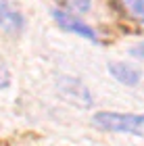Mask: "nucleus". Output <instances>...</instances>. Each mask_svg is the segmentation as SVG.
<instances>
[{
    "mask_svg": "<svg viewBox=\"0 0 144 146\" xmlns=\"http://www.w3.org/2000/svg\"><path fill=\"white\" fill-rule=\"evenodd\" d=\"M92 123L102 131H121V134L144 138V115H138V113L100 111L92 117Z\"/></svg>",
    "mask_w": 144,
    "mask_h": 146,
    "instance_id": "obj_1",
    "label": "nucleus"
},
{
    "mask_svg": "<svg viewBox=\"0 0 144 146\" xmlns=\"http://www.w3.org/2000/svg\"><path fill=\"white\" fill-rule=\"evenodd\" d=\"M0 29L6 34H21L25 29V17L23 13L17 9L9 0H0Z\"/></svg>",
    "mask_w": 144,
    "mask_h": 146,
    "instance_id": "obj_2",
    "label": "nucleus"
},
{
    "mask_svg": "<svg viewBox=\"0 0 144 146\" xmlns=\"http://www.w3.org/2000/svg\"><path fill=\"white\" fill-rule=\"evenodd\" d=\"M52 17L58 27H63L65 31H71V34H77L86 40H94L96 42V31L90 27L86 21H80L73 13H67V11H52Z\"/></svg>",
    "mask_w": 144,
    "mask_h": 146,
    "instance_id": "obj_3",
    "label": "nucleus"
},
{
    "mask_svg": "<svg viewBox=\"0 0 144 146\" xmlns=\"http://www.w3.org/2000/svg\"><path fill=\"white\" fill-rule=\"evenodd\" d=\"M58 90L65 94V98H69L71 102L80 104V107H90V104H92V96H90V92L84 88L80 82H75V79L63 77L61 84H58Z\"/></svg>",
    "mask_w": 144,
    "mask_h": 146,
    "instance_id": "obj_4",
    "label": "nucleus"
},
{
    "mask_svg": "<svg viewBox=\"0 0 144 146\" xmlns=\"http://www.w3.org/2000/svg\"><path fill=\"white\" fill-rule=\"evenodd\" d=\"M109 73L113 75L119 84H125V86H136L140 82V73L132 69L129 65L125 63H119V61H113L109 63Z\"/></svg>",
    "mask_w": 144,
    "mask_h": 146,
    "instance_id": "obj_5",
    "label": "nucleus"
},
{
    "mask_svg": "<svg viewBox=\"0 0 144 146\" xmlns=\"http://www.w3.org/2000/svg\"><path fill=\"white\" fill-rule=\"evenodd\" d=\"M119 4L136 23L144 25V0H119Z\"/></svg>",
    "mask_w": 144,
    "mask_h": 146,
    "instance_id": "obj_6",
    "label": "nucleus"
},
{
    "mask_svg": "<svg viewBox=\"0 0 144 146\" xmlns=\"http://www.w3.org/2000/svg\"><path fill=\"white\" fill-rule=\"evenodd\" d=\"M56 2H61L67 13H86L92 0H56Z\"/></svg>",
    "mask_w": 144,
    "mask_h": 146,
    "instance_id": "obj_7",
    "label": "nucleus"
},
{
    "mask_svg": "<svg viewBox=\"0 0 144 146\" xmlns=\"http://www.w3.org/2000/svg\"><path fill=\"white\" fill-rule=\"evenodd\" d=\"M11 84V71L4 63H0V90H4Z\"/></svg>",
    "mask_w": 144,
    "mask_h": 146,
    "instance_id": "obj_8",
    "label": "nucleus"
}]
</instances>
